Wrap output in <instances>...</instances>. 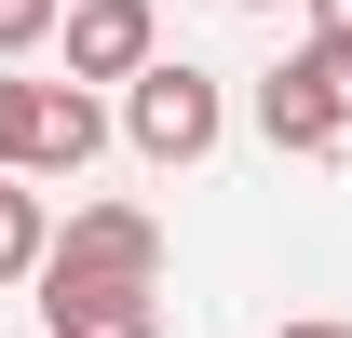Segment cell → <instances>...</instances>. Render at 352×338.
I'll return each instance as SVG.
<instances>
[{
    "mask_svg": "<svg viewBox=\"0 0 352 338\" xmlns=\"http://www.w3.org/2000/svg\"><path fill=\"white\" fill-rule=\"evenodd\" d=\"M109 149V109L68 82H28V68H0V176L28 190V176H82Z\"/></svg>",
    "mask_w": 352,
    "mask_h": 338,
    "instance_id": "obj_1",
    "label": "cell"
},
{
    "mask_svg": "<svg viewBox=\"0 0 352 338\" xmlns=\"http://www.w3.org/2000/svg\"><path fill=\"white\" fill-rule=\"evenodd\" d=\"M217 122H230V95L190 68V54H149L122 82V135H135V163H204L217 149Z\"/></svg>",
    "mask_w": 352,
    "mask_h": 338,
    "instance_id": "obj_2",
    "label": "cell"
},
{
    "mask_svg": "<svg viewBox=\"0 0 352 338\" xmlns=\"http://www.w3.org/2000/svg\"><path fill=\"white\" fill-rule=\"evenodd\" d=\"M258 135H271V149H339V135H352V54L339 41H298L258 82Z\"/></svg>",
    "mask_w": 352,
    "mask_h": 338,
    "instance_id": "obj_3",
    "label": "cell"
},
{
    "mask_svg": "<svg viewBox=\"0 0 352 338\" xmlns=\"http://www.w3.org/2000/svg\"><path fill=\"white\" fill-rule=\"evenodd\" d=\"M41 284H163V230H149L135 203H82L41 244Z\"/></svg>",
    "mask_w": 352,
    "mask_h": 338,
    "instance_id": "obj_4",
    "label": "cell"
},
{
    "mask_svg": "<svg viewBox=\"0 0 352 338\" xmlns=\"http://www.w3.org/2000/svg\"><path fill=\"white\" fill-rule=\"evenodd\" d=\"M163 54V14L149 0H68V95L82 82H135Z\"/></svg>",
    "mask_w": 352,
    "mask_h": 338,
    "instance_id": "obj_5",
    "label": "cell"
},
{
    "mask_svg": "<svg viewBox=\"0 0 352 338\" xmlns=\"http://www.w3.org/2000/svg\"><path fill=\"white\" fill-rule=\"evenodd\" d=\"M41 338H163L149 284H41Z\"/></svg>",
    "mask_w": 352,
    "mask_h": 338,
    "instance_id": "obj_6",
    "label": "cell"
},
{
    "mask_svg": "<svg viewBox=\"0 0 352 338\" xmlns=\"http://www.w3.org/2000/svg\"><path fill=\"white\" fill-rule=\"evenodd\" d=\"M41 244H54L41 190H14V176H0V284H41Z\"/></svg>",
    "mask_w": 352,
    "mask_h": 338,
    "instance_id": "obj_7",
    "label": "cell"
},
{
    "mask_svg": "<svg viewBox=\"0 0 352 338\" xmlns=\"http://www.w3.org/2000/svg\"><path fill=\"white\" fill-rule=\"evenodd\" d=\"M54 14H68V0H0V54H28V41H54Z\"/></svg>",
    "mask_w": 352,
    "mask_h": 338,
    "instance_id": "obj_8",
    "label": "cell"
},
{
    "mask_svg": "<svg viewBox=\"0 0 352 338\" xmlns=\"http://www.w3.org/2000/svg\"><path fill=\"white\" fill-rule=\"evenodd\" d=\"M311 41H339V54H352V0H311Z\"/></svg>",
    "mask_w": 352,
    "mask_h": 338,
    "instance_id": "obj_9",
    "label": "cell"
},
{
    "mask_svg": "<svg viewBox=\"0 0 352 338\" xmlns=\"http://www.w3.org/2000/svg\"><path fill=\"white\" fill-rule=\"evenodd\" d=\"M285 338H352V325H285Z\"/></svg>",
    "mask_w": 352,
    "mask_h": 338,
    "instance_id": "obj_10",
    "label": "cell"
},
{
    "mask_svg": "<svg viewBox=\"0 0 352 338\" xmlns=\"http://www.w3.org/2000/svg\"><path fill=\"white\" fill-rule=\"evenodd\" d=\"M244 14H271V0H244Z\"/></svg>",
    "mask_w": 352,
    "mask_h": 338,
    "instance_id": "obj_11",
    "label": "cell"
}]
</instances>
